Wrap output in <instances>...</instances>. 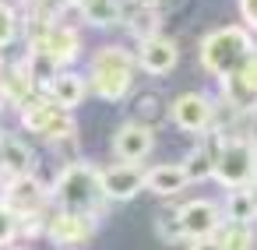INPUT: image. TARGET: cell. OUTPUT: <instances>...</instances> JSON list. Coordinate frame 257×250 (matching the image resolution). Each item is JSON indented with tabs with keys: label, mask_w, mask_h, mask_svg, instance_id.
I'll return each instance as SVG.
<instances>
[{
	"label": "cell",
	"mask_w": 257,
	"mask_h": 250,
	"mask_svg": "<svg viewBox=\"0 0 257 250\" xmlns=\"http://www.w3.org/2000/svg\"><path fill=\"white\" fill-rule=\"evenodd\" d=\"M50 201L57 204V211H78V215H95V204L102 201V187H99V169L92 162H67L53 187H50Z\"/></svg>",
	"instance_id": "1"
},
{
	"label": "cell",
	"mask_w": 257,
	"mask_h": 250,
	"mask_svg": "<svg viewBox=\"0 0 257 250\" xmlns=\"http://www.w3.org/2000/svg\"><path fill=\"white\" fill-rule=\"evenodd\" d=\"M253 57V39L246 29L239 25H225V29H215L201 39V67L215 78H229L236 74L246 60Z\"/></svg>",
	"instance_id": "2"
},
{
	"label": "cell",
	"mask_w": 257,
	"mask_h": 250,
	"mask_svg": "<svg viewBox=\"0 0 257 250\" xmlns=\"http://www.w3.org/2000/svg\"><path fill=\"white\" fill-rule=\"evenodd\" d=\"M134 85V57L123 46H102L88 67V88L102 102H120Z\"/></svg>",
	"instance_id": "3"
},
{
	"label": "cell",
	"mask_w": 257,
	"mask_h": 250,
	"mask_svg": "<svg viewBox=\"0 0 257 250\" xmlns=\"http://www.w3.org/2000/svg\"><path fill=\"white\" fill-rule=\"evenodd\" d=\"M215 180L229 190H246L257 183V145L246 138H225L218 162H215Z\"/></svg>",
	"instance_id": "4"
},
{
	"label": "cell",
	"mask_w": 257,
	"mask_h": 250,
	"mask_svg": "<svg viewBox=\"0 0 257 250\" xmlns=\"http://www.w3.org/2000/svg\"><path fill=\"white\" fill-rule=\"evenodd\" d=\"M18 113H22V127H25L29 134L46 138V141H57V138L74 134V120H71V113L60 109L46 92H39L32 102H25Z\"/></svg>",
	"instance_id": "5"
},
{
	"label": "cell",
	"mask_w": 257,
	"mask_h": 250,
	"mask_svg": "<svg viewBox=\"0 0 257 250\" xmlns=\"http://www.w3.org/2000/svg\"><path fill=\"white\" fill-rule=\"evenodd\" d=\"M0 197H4V204L25 222V218H43V208H46V201H50V190L29 173V176L8 180L4 190H0Z\"/></svg>",
	"instance_id": "6"
},
{
	"label": "cell",
	"mask_w": 257,
	"mask_h": 250,
	"mask_svg": "<svg viewBox=\"0 0 257 250\" xmlns=\"http://www.w3.org/2000/svg\"><path fill=\"white\" fill-rule=\"evenodd\" d=\"M145 183H148V173L131 162L99 169V187H102V197H109V201H131L145 190Z\"/></svg>",
	"instance_id": "7"
},
{
	"label": "cell",
	"mask_w": 257,
	"mask_h": 250,
	"mask_svg": "<svg viewBox=\"0 0 257 250\" xmlns=\"http://www.w3.org/2000/svg\"><path fill=\"white\" fill-rule=\"evenodd\" d=\"M169 120H173L180 131H187V134H201V131L211 127V120H215V106H211L208 95H201V92H187V95L173 99V106H169Z\"/></svg>",
	"instance_id": "8"
},
{
	"label": "cell",
	"mask_w": 257,
	"mask_h": 250,
	"mask_svg": "<svg viewBox=\"0 0 257 250\" xmlns=\"http://www.w3.org/2000/svg\"><path fill=\"white\" fill-rule=\"evenodd\" d=\"M152 148H155V131H152V123L131 120V123L116 127V134H113V155H116V162L138 166L141 159H148Z\"/></svg>",
	"instance_id": "9"
},
{
	"label": "cell",
	"mask_w": 257,
	"mask_h": 250,
	"mask_svg": "<svg viewBox=\"0 0 257 250\" xmlns=\"http://www.w3.org/2000/svg\"><path fill=\"white\" fill-rule=\"evenodd\" d=\"M176 218H180L187 239H208V236H215V232L222 229V218H225V215H222V208H218L215 201L197 197V201H187V204L176 211Z\"/></svg>",
	"instance_id": "10"
},
{
	"label": "cell",
	"mask_w": 257,
	"mask_h": 250,
	"mask_svg": "<svg viewBox=\"0 0 257 250\" xmlns=\"http://www.w3.org/2000/svg\"><path fill=\"white\" fill-rule=\"evenodd\" d=\"M95 232V218L92 215H78V211H57L53 218H46V236L57 246H81L88 243Z\"/></svg>",
	"instance_id": "11"
},
{
	"label": "cell",
	"mask_w": 257,
	"mask_h": 250,
	"mask_svg": "<svg viewBox=\"0 0 257 250\" xmlns=\"http://www.w3.org/2000/svg\"><path fill=\"white\" fill-rule=\"evenodd\" d=\"M36 95H39V88H36V81H32V74H29L25 60L0 67V99H4L8 106L22 109V106L32 102Z\"/></svg>",
	"instance_id": "12"
},
{
	"label": "cell",
	"mask_w": 257,
	"mask_h": 250,
	"mask_svg": "<svg viewBox=\"0 0 257 250\" xmlns=\"http://www.w3.org/2000/svg\"><path fill=\"white\" fill-rule=\"evenodd\" d=\"M138 64L148 71V74H169L176 64H180V50L173 39L166 36H152L138 46Z\"/></svg>",
	"instance_id": "13"
},
{
	"label": "cell",
	"mask_w": 257,
	"mask_h": 250,
	"mask_svg": "<svg viewBox=\"0 0 257 250\" xmlns=\"http://www.w3.org/2000/svg\"><path fill=\"white\" fill-rule=\"evenodd\" d=\"M120 22L127 25V32H131L138 43H145V39L159 36L162 15H159V8L148 4V0H123V18H120Z\"/></svg>",
	"instance_id": "14"
},
{
	"label": "cell",
	"mask_w": 257,
	"mask_h": 250,
	"mask_svg": "<svg viewBox=\"0 0 257 250\" xmlns=\"http://www.w3.org/2000/svg\"><path fill=\"white\" fill-rule=\"evenodd\" d=\"M29 46H39V50H46L60 67H67L71 60H78V53H81V36L78 32H67V29H50L43 39H29Z\"/></svg>",
	"instance_id": "15"
},
{
	"label": "cell",
	"mask_w": 257,
	"mask_h": 250,
	"mask_svg": "<svg viewBox=\"0 0 257 250\" xmlns=\"http://www.w3.org/2000/svg\"><path fill=\"white\" fill-rule=\"evenodd\" d=\"M29 173H32V148L18 138H0V176H4V183Z\"/></svg>",
	"instance_id": "16"
},
{
	"label": "cell",
	"mask_w": 257,
	"mask_h": 250,
	"mask_svg": "<svg viewBox=\"0 0 257 250\" xmlns=\"http://www.w3.org/2000/svg\"><path fill=\"white\" fill-rule=\"evenodd\" d=\"M46 95L60 106V109H74V106H81V99L88 95V81L81 78V74H74V71H60L57 78H53V85L46 88Z\"/></svg>",
	"instance_id": "17"
},
{
	"label": "cell",
	"mask_w": 257,
	"mask_h": 250,
	"mask_svg": "<svg viewBox=\"0 0 257 250\" xmlns=\"http://www.w3.org/2000/svg\"><path fill=\"white\" fill-rule=\"evenodd\" d=\"M190 180H187V173H183V166L176 162H159V166H152L148 169V190L152 194H159V197H173V194H180L183 187H187Z\"/></svg>",
	"instance_id": "18"
},
{
	"label": "cell",
	"mask_w": 257,
	"mask_h": 250,
	"mask_svg": "<svg viewBox=\"0 0 257 250\" xmlns=\"http://www.w3.org/2000/svg\"><path fill=\"white\" fill-rule=\"evenodd\" d=\"M222 95H225V106H232L236 113H253L257 109V88L246 81L243 71L222 78Z\"/></svg>",
	"instance_id": "19"
},
{
	"label": "cell",
	"mask_w": 257,
	"mask_h": 250,
	"mask_svg": "<svg viewBox=\"0 0 257 250\" xmlns=\"http://www.w3.org/2000/svg\"><path fill=\"white\" fill-rule=\"evenodd\" d=\"M25 67H29V74H32V81H36V88H50L53 85V78L64 71L46 50H39V46H29V57H25Z\"/></svg>",
	"instance_id": "20"
},
{
	"label": "cell",
	"mask_w": 257,
	"mask_h": 250,
	"mask_svg": "<svg viewBox=\"0 0 257 250\" xmlns=\"http://www.w3.org/2000/svg\"><path fill=\"white\" fill-rule=\"evenodd\" d=\"M222 215H225V222H243V225H250V222L257 218L250 187H246V190H229L225 201H222Z\"/></svg>",
	"instance_id": "21"
},
{
	"label": "cell",
	"mask_w": 257,
	"mask_h": 250,
	"mask_svg": "<svg viewBox=\"0 0 257 250\" xmlns=\"http://www.w3.org/2000/svg\"><path fill=\"white\" fill-rule=\"evenodd\" d=\"M85 11H88V25L113 29L123 18V0H85Z\"/></svg>",
	"instance_id": "22"
},
{
	"label": "cell",
	"mask_w": 257,
	"mask_h": 250,
	"mask_svg": "<svg viewBox=\"0 0 257 250\" xmlns=\"http://www.w3.org/2000/svg\"><path fill=\"white\" fill-rule=\"evenodd\" d=\"M53 25L67 29V32H81L88 25V11H85V0H60L53 8Z\"/></svg>",
	"instance_id": "23"
},
{
	"label": "cell",
	"mask_w": 257,
	"mask_h": 250,
	"mask_svg": "<svg viewBox=\"0 0 257 250\" xmlns=\"http://www.w3.org/2000/svg\"><path fill=\"white\" fill-rule=\"evenodd\" d=\"M215 239L222 243V250H253V243H257L253 229L243 225V222H222V229L215 232Z\"/></svg>",
	"instance_id": "24"
},
{
	"label": "cell",
	"mask_w": 257,
	"mask_h": 250,
	"mask_svg": "<svg viewBox=\"0 0 257 250\" xmlns=\"http://www.w3.org/2000/svg\"><path fill=\"white\" fill-rule=\"evenodd\" d=\"M18 236H22V218L4 204V197H0V250L11 246Z\"/></svg>",
	"instance_id": "25"
},
{
	"label": "cell",
	"mask_w": 257,
	"mask_h": 250,
	"mask_svg": "<svg viewBox=\"0 0 257 250\" xmlns=\"http://www.w3.org/2000/svg\"><path fill=\"white\" fill-rule=\"evenodd\" d=\"M15 39H18V15L8 0H0V50L11 46Z\"/></svg>",
	"instance_id": "26"
},
{
	"label": "cell",
	"mask_w": 257,
	"mask_h": 250,
	"mask_svg": "<svg viewBox=\"0 0 257 250\" xmlns=\"http://www.w3.org/2000/svg\"><path fill=\"white\" fill-rule=\"evenodd\" d=\"M155 232H159L166 243L187 239V236H183V225H180V218H176V211H159V215H155Z\"/></svg>",
	"instance_id": "27"
},
{
	"label": "cell",
	"mask_w": 257,
	"mask_h": 250,
	"mask_svg": "<svg viewBox=\"0 0 257 250\" xmlns=\"http://www.w3.org/2000/svg\"><path fill=\"white\" fill-rule=\"evenodd\" d=\"M239 11H243V22L257 32V0H239Z\"/></svg>",
	"instance_id": "28"
},
{
	"label": "cell",
	"mask_w": 257,
	"mask_h": 250,
	"mask_svg": "<svg viewBox=\"0 0 257 250\" xmlns=\"http://www.w3.org/2000/svg\"><path fill=\"white\" fill-rule=\"evenodd\" d=\"M138 113L152 120V116L159 113V99H155V95H141V99H138Z\"/></svg>",
	"instance_id": "29"
},
{
	"label": "cell",
	"mask_w": 257,
	"mask_h": 250,
	"mask_svg": "<svg viewBox=\"0 0 257 250\" xmlns=\"http://www.w3.org/2000/svg\"><path fill=\"white\" fill-rule=\"evenodd\" d=\"M246 120H243V134H246V141L250 145H257V109L253 113H243Z\"/></svg>",
	"instance_id": "30"
},
{
	"label": "cell",
	"mask_w": 257,
	"mask_h": 250,
	"mask_svg": "<svg viewBox=\"0 0 257 250\" xmlns=\"http://www.w3.org/2000/svg\"><path fill=\"white\" fill-rule=\"evenodd\" d=\"M190 250H222V243H218L215 236H208V239H194Z\"/></svg>",
	"instance_id": "31"
},
{
	"label": "cell",
	"mask_w": 257,
	"mask_h": 250,
	"mask_svg": "<svg viewBox=\"0 0 257 250\" xmlns=\"http://www.w3.org/2000/svg\"><path fill=\"white\" fill-rule=\"evenodd\" d=\"M18 4H22L29 15H39V11H46V0H18Z\"/></svg>",
	"instance_id": "32"
},
{
	"label": "cell",
	"mask_w": 257,
	"mask_h": 250,
	"mask_svg": "<svg viewBox=\"0 0 257 250\" xmlns=\"http://www.w3.org/2000/svg\"><path fill=\"white\" fill-rule=\"evenodd\" d=\"M250 197H253V208H257V183L250 187Z\"/></svg>",
	"instance_id": "33"
},
{
	"label": "cell",
	"mask_w": 257,
	"mask_h": 250,
	"mask_svg": "<svg viewBox=\"0 0 257 250\" xmlns=\"http://www.w3.org/2000/svg\"><path fill=\"white\" fill-rule=\"evenodd\" d=\"M0 109H4V99H0Z\"/></svg>",
	"instance_id": "34"
}]
</instances>
